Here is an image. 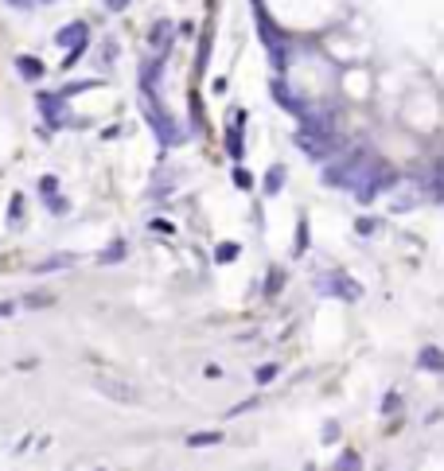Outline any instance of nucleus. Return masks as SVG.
Instances as JSON below:
<instances>
[{
	"label": "nucleus",
	"instance_id": "9",
	"mask_svg": "<svg viewBox=\"0 0 444 471\" xmlns=\"http://www.w3.org/2000/svg\"><path fill=\"white\" fill-rule=\"evenodd\" d=\"M39 110H43L51 121H59V113H63V97H55V94H39Z\"/></svg>",
	"mask_w": 444,
	"mask_h": 471
},
{
	"label": "nucleus",
	"instance_id": "5",
	"mask_svg": "<svg viewBox=\"0 0 444 471\" xmlns=\"http://www.w3.org/2000/svg\"><path fill=\"white\" fill-rule=\"evenodd\" d=\"M148 47H152V55H160V59L168 55V47H171V23H168V20H160V23L152 28V36H148Z\"/></svg>",
	"mask_w": 444,
	"mask_h": 471
},
{
	"label": "nucleus",
	"instance_id": "1",
	"mask_svg": "<svg viewBox=\"0 0 444 471\" xmlns=\"http://www.w3.org/2000/svg\"><path fill=\"white\" fill-rule=\"evenodd\" d=\"M141 105H144V117L152 121L156 137H160V144H171V140H176V121H171L168 113H160V105H156V97H152L148 86H141Z\"/></svg>",
	"mask_w": 444,
	"mask_h": 471
},
{
	"label": "nucleus",
	"instance_id": "18",
	"mask_svg": "<svg viewBox=\"0 0 444 471\" xmlns=\"http://www.w3.org/2000/svg\"><path fill=\"white\" fill-rule=\"evenodd\" d=\"M273 378H277V362H269V366L258 370V382H273Z\"/></svg>",
	"mask_w": 444,
	"mask_h": 471
},
{
	"label": "nucleus",
	"instance_id": "8",
	"mask_svg": "<svg viewBox=\"0 0 444 471\" xmlns=\"http://www.w3.org/2000/svg\"><path fill=\"white\" fill-rule=\"evenodd\" d=\"M417 366H421V370H444V354H440V346H425L421 359H417Z\"/></svg>",
	"mask_w": 444,
	"mask_h": 471
},
{
	"label": "nucleus",
	"instance_id": "15",
	"mask_svg": "<svg viewBox=\"0 0 444 471\" xmlns=\"http://www.w3.org/2000/svg\"><path fill=\"white\" fill-rule=\"evenodd\" d=\"M121 258H125V245H121V242H113V245H110V250H105L97 261H105V265H117Z\"/></svg>",
	"mask_w": 444,
	"mask_h": 471
},
{
	"label": "nucleus",
	"instance_id": "4",
	"mask_svg": "<svg viewBox=\"0 0 444 471\" xmlns=\"http://www.w3.org/2000/svg\"><path fill=\"white\" fill-rule=\"evenodd\" d=\"M273 97H277V105H281V110H292L296 117H304V113H308V105H304L292 90H285V82H273Z\"/></svg>",
	"mask_w": 444,
	"mask_h": 471
},
{
	"label": "nucleus",
	"instance_id": "12",
	"mask_svg": "<svg viewBox=\"0 0 444 471\" xmlns=\"http://www.w3.org/2000/svg\"><path fill=\"white\" fill-rule=\"evenodd\" d=\"M335 471H363V456H359V452H343Z\"/></svg>",
	"mask_w": 444,
	"mask_h": 471
},
{
	"label": "nucleus",
	"instance_id": "11",
	"mask_svg": "<svg viewBox=\"0 0 444 471\" xmlns=\"http://www.w3.org/2000/svg\"><path fill=\"white\" fill-rule=\"evenodd\" d=\"M63 265H74V258H70V253H55L51 261H39L36 272H51V269H63Z\"/></svg>",
	"mask_w": 444,
	"mask_h": 471
},
{
	"label": "nucleus",
	"instance_id": "19",
	"mask_svg": "<svg viewBox=\"0 0 444 471\" xmlns=\"http://www.w3.org/2000/svg\"><path fill=\"white\" fill-rule=\"evenodd\" d=\"M105 8H110V12H125L129 0H105Z\"/></svg>",
	"mask_w": 444,
	"mask_h": 471
},
{
	"label": "nucleus",
	"instance_id": "6",
	"mask_svg": "<svg viewBox=\"0 0 444 471\" xmlns=\"http://www.w3.org/2000/svg\"><path fill=\"white\" fill-rule=\"evenodd\" d=\"M97 390L102 393H110V398H117V401H137V390H129V386H117L113 378H97Z\"/></svg>",
	"mask_w": 444,
	"mask_h": 471
},
{
	"label": "nucleus",
	"instance_id": "7",
	"mask_svg": "<svg viewBox=\"0 0 444 471\" xmlns=\"http://www.w3.org/2000/svg\"><path fill=\"white\" fill-rule=\"evenodd\" d=\"M16 70H20L28 82H39V78H43V63L31 59V55H20V59H16Z\"/></svg>",
	"mask_w": 444,
	"mask_h": 471
},
{
	"label": "nucleus",
	"instance_id": "14",
	"mask_svg": "<svg viewBox=\"0 0 444 471\" xmlns=\"http://www.w3.org/2000/svg\"><path fill=\"white\" fill-rule=\"evenodd\" d=\"M238 258V242H222L218 250H215V261L218 265H226V261H234Z\"/></svg>",
	"mask_w": 444,
	"mask_h": 471
},
{
	"label": "nucleus",
	"instance_id": "3",
	"mask_svg": "<svg viewBox=\"0 0 444 471\" xmlns=\"http://www.w3.org/2000/svg\"><path fill=\"white\" fill-rule=\"evenodd\" d=\"M86 23L82 20H74V23H67V28H59V36H55V43L59 47H67V51H74V47H86Z\"/></svg>",
	"mask_w": 444,
	"mask_h": 471
},
{
	"label": "nucleus",
	"instance_id": "10",
	"mask_svg": "<svg viewBox=\"0 0 444 471\" xmlns=\"http://www.w3.org/2000/svg\"><path fill=\"white\" fill-rule=\"evenodd\" d=\"M187 444H191V448H211V444H222V433H215V428H211V433H191Z\"/></svg>",
	"mask_w": 444,
	"mask_h": 471
},
{
	"label": "nucleus",
	"instance_id": "17",
	"mask_svg": "<svg viewBox=\"0 0 444 471\" xmlns=\"http://www.w3.org/2000/svg\"><path fill=\"white\" fill-rule=\"evenodd\" d=\"M148 230H152V234H171V222H164V218H152V222H148Z\"/></svg>",
	"mask_w": 444,
	"mask_h": 471
},
{
	"label": "nucleus",
	"instance_id": "2",
	"mask_svg": "<svg viewBox=\"0 0 444 471\" xmlns=\"http://www.w3.org/2000/svg\"><path fill=\"white\" fill-rule=\"evenodd\" d=\"M253 16H258V31H261V39H265L269 55H273V63L281 67V63H285V39H281V31H277V23L269 20V12H265L261 0H253Z\"/></svg>",
	"mask_w": 444,
	"mask_h": 471
},
{
	"label": "nucleus",
	"instance_id": "13",
	"mask_svg": "<svg viewBox=\"0 0 444 471\" xmlns=\"http://www.w3.org/2000/svg\"><path fill=\"white\" fill-rule=\"evenodd\" d=\"M281 184H285V168L277 164V168L265 176V195H277V191H281Z\"/></svg>",
	"mask_w": 444,
	"mask_h": 471
},
{
	"label": "nucleus",
	"instance_id": "21",
	"mask_svg": "<svg viewBox=\"0 0 444 471\" xmlns=\"http://www.w3.org/2000/svg\"><path fill=\"white\" fill-rule=\"evenodd\" d=\"M12 4H16V8H28V4H31V0H12Z\"/></svg>",
	"mask_w": 444,
	"mask_h": 471
},
{
	"label": "nucleus",
	"instance_id": "20",
	"mask_svg": "<svg viewBox=\"0 0 444 471\" xmlns=\"http://www.w3.org/2000/svg\"><path fill=\"white\" fill-rule=\"evenodd\" d=\"M12 312H16V304H12V300H0V319L12 316Z\"/></svg>",
	"mask_w": 444,
	"mask_h": 471
},
{
	"label": "nucleus",
	"instance_id": "16",
	"mask_svg": "<svg viewBox=\"0 0 444 471\" xmlns=\"http://www.w3.org/2000/svg\"><path fill=\"white\" fill-rule=\"evenodd\" d=\"M226 144H230V156L238 160V156H242V140H238V129H230V133H226Z\"/></svg>",
	"mask_w": 444,
	"mask_h": 471
}]
</instances>
